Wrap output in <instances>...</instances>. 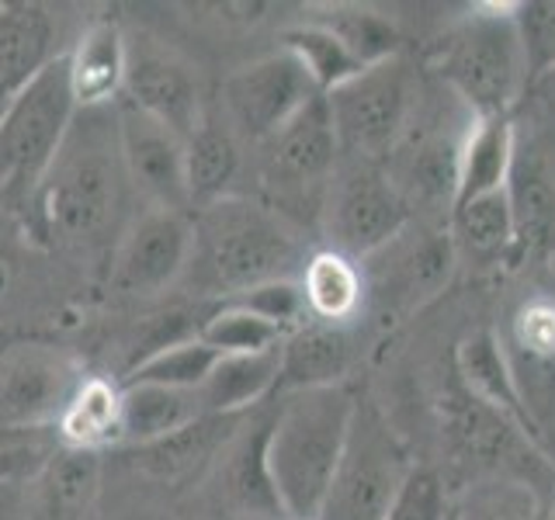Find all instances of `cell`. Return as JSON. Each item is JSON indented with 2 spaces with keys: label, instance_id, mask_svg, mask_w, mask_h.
Instances as JSON below:
<instances>
[{
  "label": "cell",
  "instance_id": "1",
  "mask_svg": "<svg viewBox=\"0 0 555 520\" xmlns=\"http://www.w3.org/2000/svg\"><path fill=\"white\" fill-rule=\"evenodd\" d=\"M126 181L112 108L80 112L31 208L46 233L77 247L101 243L126 208Z\"/></svg>",
  "mask_w": 555,
  "mask_h": 520
},
{
  "label": "cell",
  "instance_id": "2",
  "mask_svg": "<svg viewBox=\"0 0 555 520\" xmlns=\"http://www.w3.org/2000/svg\"><path fill=\"white\" fill-rule=\"evenodd\" d=\"M358 399L347 386L285 392L268 420V476L285 520H320L323 499L340 468Z\"/></svg>",
  "mask_w": 555,
  "mask_h": 520
},
{
  "label": "cell",
  "instance_id": "3",
  "mask_svg": "<svg viewBox=\"0 0 555 520\" xmlns=\"http://www.w3.org/2000/svg\"><path fill=\"white\" fill-rule=\"evenodd\" d=\"M191 225L195 243L184 274L202 299L225 302L264 282L299 277L306 268L299 243L268 205L230 195L198 208Z\"/></svg>",
  "mask_w": 555,
  "mask_h": 520
},
{
  "label": "cell",
  "instance_id": "4",
  "mask_svg": "<svg viewBox=\"0 0 555 520\" xmlns=\"http://www.w3.org/2000/svg\"><path fill=\"white\" fill-rule=\"evenodd\" d=\"M430 69L465 104L468 118H511L528 87L514 4H479L468 11L434 46Z\"/></svg>",
  "mask_w": 555,
  "mask_h": 520
},
{
  "label": "cell",
  "instance_id": "5",
  "mask_svg": "<svg viewBox=\"0 0 555 520\" xmlns=\"http://www.w3.org/2000/svg\"><path fill=\"white\" fill-rule=\"evenodd\" d=\"M77 115L80 108L69 91L66 56H56L0 112V198L11 205H35Z\"/></svg>",
  "mask_w": 555,
  "mask_h": 520
},
{
  "label": "cell",
  "instance_id": "6",
  "mask_svg": "<svg viewBox=\"0 0 555 520\" xmlns=\"http://www.w3.org/2000/svg\"><path fill=\"white\" fill-rule=\"evenodd\" d=\"M323 98L337 132L340 160L386 167L403 143L413 112V74L406 63L392 56L369 66Z\"/></svg>",
  "mask_w": 555,
  "mask_h": 520
},
{
  "label": "cell",
  "instance_id": "7",
  "mask_svg": "<svg viewBox=\"0 0 555 520\" xmlns=\"http://www.w3.org/2000/svg\"><path fill=\"white\" fill-rule=\"evenodd\" d=\"M264 156V187L271 191L268 205L278 216V208H306V216H323L326 191L337 178L340 167V146L334 121H330L326 98H317L302 115H295L288 126L260 143Z\"/></svg>",
  "mask_w": 555,
  "mask_h": 520
},
{
  "label": "cell",
  "instance_id": "8",
  "mask_svg": "<svg viewBox=\"0 0 555 520\" xmlns=\"http://www.w3.org/2000/svg\"><path fill=\"white\" fill-rule=\"evenodd\" d=\"M410 468L413 465L382 413L358 403L351 438L323 499L320 520H386Z\"/></svg>",
  "mask_w": 555,
  "mask_h": 520
},
{
  "label": "cell",
  "instance_id": "9",
  "mask_svg": "<svg viewBox=\"0 0 555 520\" xmlns=\"http://www.w3.org/2000/svg\"><path fill=\"white\" fill-rule=\"evenodd\" d=\"M413 208L403 191L386 173V167L347 164L337 167V178L326 191L323 219L330 243L344 257H375L406 233Z\"/></svg>",
  "mask_w": 555,
  "mask_h": 520
},
{
  "label": "cell",
  "instance_id": "10",
  "mask_svg": "<svg viewBox=\"0 0 555 520\" xmlns=\"http://www.w3.org/2000/svg\"><path fill=\"white\" fill-rule=\"evenodd\" d=\"M80 381V364L56 347L8 343L0 351V427L17 433L56 430Z\"/></svg>",
  "mask_w": 555,
  "mask_h": 520
},
{
  "label": "cell",
  "instance_id": "11",
  "mask_svg": "<svg viewBox=\"0 0 555 520\" xmlns=\"http://www.w3.org/2000/svg\"><path fill=\"white\" fill-rule=\"evenodd\" d=\"M317 98V83L309 80L302 63L292 52L278 49L264 60L240 66L222 83V118L230 129L250 143H268L295 115H302Z\"/></svg>",
  "mask_w": 555,
  "mask_h": 520
},
{
  "label": "cell",
  "instance_id": "12",
  "mask_svg": "<svg viewBox=\"0 0 555 520\" xmlns=\"http://www.w3.org/2000/svg\"><path fill=\"white\" fill-rule=\"evenodd\" d=\"M496 337L531 420L555 451V299L534 295L520 302Z\"/></svg>",
  "mask_w": 555,
  "mask_h": 520
},
{
  "label": "cell",
  "instance_id": "13",
  "mask_svg": "<svg viewBox=\"0 0 555 520\" xmlns=\"http://www.w3.org/2000/svg\"><path fill=\"white\" fill-rule=\"evenodd\" d=\"M195 243V225L188 212L153 208L139 216L121 236L112 260V285L126 295H153L184 277Z\"/></svg>",
  "mask_w": 555,
  "mask_h": 520
},
{
  "label": "cell",
  "instance_id": "14",
  "mask_svg": "<svg viewBox=\"0 0 555 520\" xmlns=\"http://www.w3.org/2000/svg\"><path fill=\"white\" fill-rule=\"evenodd\" d=\"M121 94H126V104L156 118L181 139L195 132L208 112L202 101V83L191 74V66L153 42H129L126 91Z\"/></svg>",
  "mask_w": 555,
  "mask_h": 520
},
{
  "label": "cell",
  "instance_id": "15",
  "mask_svg": "<svg viewBox=\"0 0 555 520\" xmlns=\"http://www.w3.org/2000/svg\"><path fill=\"white\" fill-rule=\"evenodd\" d=\"M455 375L462 381V392L473 399V403H479L486 413H493L496 420L507 427L514 438L525 441L538 458L555 465L552 444L545 441V433L538 430V424L531 420L525 399H520V392L514 386L496 329H476V334H468L459 343Z\"/></svg>",
  "mask_w": 555,
  "mask_h": 520
},
{
  "label": "cell",
  "instance_id": "16",
  "mask_svg": "<svg viewBox=\"0 0 555 520\" xmlns=\"http://www.w3.org/2000/svg\"><path fill=\"white\" fill-rule=\"evenodd\" d=\"M118 150L126 164L129 184L156 202V208L188 212L184 191V139L173 135L156 118L143 115L132 104L121 101L115 108Z\"/></svg>",
  "mask_w": 555,
  "mask_h": 520
},
{
  "label": "cell",
  "instance_id": "17",
  "mask_svg": "<svg viewBox=\"0 0 555 520\" xmlns=\"http://www.w3.org/2000/svg\"><path fill=\"white\" fill-rule=\"evenodd\" d=\"M507 202L514 216L517 257L555 253V170L538 146L517 143Z\"/></svg>",
  "mask_w": 555,
  "mask_h": 520
},
{
  "label": "cell",
  "instance_id": "18",
  "mask_svg": "<svg viewBox=\"0 0 555 520\" xmlns=\"http://www.w3.org/2000/svg\"><path fill=\"white\" fill-rule=\"evenodd\" d=\"M126 60L129 42L112 17H101L80 35L74 52H66L69 91H74L80 112L112 108L118 94L126 91Z\"/></svg>",
  "mask_w": 555,
  "mask_h": 520
},
{
  "label": "cell",
  "instance_id": "19",
  "mask_svg": "<svg viewBox=\"0 0 555 520\" xmlns=\"http://www.w3.org/2000/svg\"><path fill=\"white\" fill-rule=\"evenodd\" d=\"M354 361V343L347 326L309 320L295 326L282 340V375L278 389L282 392H306V389H334L344 386Z\"/></svg>",
  "mask_w": 555,
  "mask_h": 520
},
{
  "label": "cell",
  "instance_id": "20",
  "mask_svg": "<svg viewBox=\"0 0 555 520\" xmlns=\"http://www.w3.org/2000/svg\"><path fill=\"white\" fill-rule=\"evenodd\" d=\"M240 416H216L205 413L202 420L191 427L170 433L164 441H153L146 447H135V468L143 476L167 482V485H181L198 479L208 465L216 461V455L233 441V424Z\"/></svg>",
  "mask_w": 555,
  "mask_h": 520
},
{
  "label": "cell",
  "instance_id": "21",
  "mask_svg": "<svg viewBox=\"0 0 555 520\" xmlns=\"http://www.w3.org/2000/svg\"><path fill=\"white\" fill-rule=\"evenodd\" d=\"M240 173V143L230 121L216 112H205L202 126L184 139V191L188 208H205L230 198V187Z\"/></svg>",
  "mask_w": 555,
  "mask_h": 520
},
{
  "label": "cell",
  "instance_id": "22",
  "mask_svg": "<svg viewBox=\"0 0 555 520\" xmlns=\"http://www.w3.org/2000/svg\"><path fill=\"white\" fill-rule=\"evenodd\" d=\"M514 153H517V129L511 118H468L451 208L507 187Z\"/></svg>",
  "mask_w": 555,
  "mask_h": 520
},
{
  "label": "cell",
  "instance_id": "23",
  "mask_svg": "<svg viewBox=\"0 0 555 520\" xmlns=\"http://www.w3.org/2000/svg\"><path fill=\"white\" fill-rule=\"evenodd\" d=\"M56 60L52 25L39 8H0V112Z\"/></svg>",
  "mask_w": 555,
  "mask_h": 520
},
{
  "label": "cell",
  "instance_id": "24",
  "mask_svg": "<svg viewBox=\"0 0 555 520\" xmlns=\"http://www.w3.org/2000/svg\"><path fill=\"white\" fill-rule=\"evenodd\" d=\"M448 236L455 243V253L468 257L479 268H493L503 260H517L514 216L507 202V187L462 202L448 212Z\"/></svg>",
  "mask_w": 555,
  "mask_h": 520
},
{
  "label": "cell",
  "instance_id": "25",
  "mask_svg": "<svg viewBox=\"0 0 555 520\" xmlns=\"http://www.w3.org/2000/svg\"><path fill=\"white\" fill-rule=\"evenodd\" d=\"M205 416L198 392L164 386H121V444L146 447Z\"/></svg>",
  "mask_w": 555,
  "mask_h": 520
},
{
  "label": "cell",
  "instance_id": "26",
  "mask_svg": "<svg viewBox=\"0 0 555 520\" xmlns=\"http://www.w3.org/2000/svg\"><path fill=\"white\" fill-rule=\"evenodd\" d=\"M278 375H282V347L260 354H222L198 389L205 413L243 416L278 389Z\"/></svg>",
  "mask_w": 555,
  "mask_h": 520
},
{
  "label": "cell",
  "instance_id": "27",
  "mask_svg": "<svg viewBox=\"0 0 555 520\" xmlns=\"http://www.w3.org/2000/svg\"><path fill=\"white\" fill-rule=\"evenodd\" d=\"M101 485V451L66 447L49 451L39 468V514L46 520H80Z\"/></svg>",
  "mask_w": 555,
  "mask_h": 520
},
{
  "label": "cell",
  "instance_id": "28",
  "mask_svg": "<svg viewBox=\"0 0 555 520\" xmlns=\"http://www.w3.org/2000/svg\"><path fill=\"white\" fill-rule=\"evenodd\" d=\"M299 285L306 295L309 320L334 323V326L351 323L364 306V291H369V282H364L358 260L337 250L312 253L299 274Z\"/></svg>",
  "mask_w": 555,
  "mask_h": 520
},
{
  "label": "cell",
  "instance_id": "29",
  "mask_svg": "<svg viewBox=\"0 0 555 520\" xmlns=\"http://www.w3.org/2000/svg\"><path fill=\"white\" fill-rule=\"evenodd\" d=\"M56 433L66 447L101 451L121 444V386L108 378H83L60 416Z\"/></svg>",
  "mask_w": 555,
  "mask_h": 520
},
{
  "label": "cell",
  "instance_id": "30",
  "mask_svg": "<svg viewBox=\"0 0 555 520\" xmlns=\"http://www.w3.org/2000/svg\"><path fill=\"white\" fill-rule=\"evenodd\" d=\"M264 444H268V424H257L254 433L243 430L230 444V455H225V465H222L225 496L236 503V514L285 520L282 507H278L271 476H268Z\"/></svg>",
  "mask_w": 555,
  "mask_h": 520
},
{
  "label": "cell",
  "instance_id": "31",
  "mask_svg": "<svg viewBox=\"0 0 555 520\" xmlns=\"http://www.w3.org/2000/svg\"><path fill=\"white\" fill-rule=\"evenodd\" d=\"M455 243L444 233H427L416 239V247L399 253V264L389 271L392 282V302H403L406 309H421L427 299H434L444 285L451 271H455Z\"/></svg>",
  "mask_w": 555,
  "mask_h": 520
},
{
  "label": "cell",
  "instance_id": "32",
  "mask_svg": "<svg viewBox=\"0 0 555 520\" xmlns=\"http://www.w3.org/2000/svg\"><path fill=\"white\" fill-rule=\"evenodd\" d=\"M282 49L302 63V69L309 74V80L317 83L320 94L337 91L340 83L354 80L361 69H369L354 60V52L347 49L334 31L320 22H312V17L282 35Z\"/></svg>",
  "mask_w": 555,
  "mask_h": 520
},
{
  "label": "cell",
  "instance_id": "33",
  "mask_svg": "<svg viewBox=\"0 0 555 520\" xmlns=\"http://www.w3.org/2000/svg\"><path fill=\"white\" fill-rule=\"evenodd\" d=\"M219 358L222 354L212 351L202 337L184 340V343H170L146 358H139L118 386H164V389L198 392L205 386V378L212 375Z\"/></svg>",
  "mask_w": 555,
  "mask_h": 520
},
{
  "label": "cell",
  "instance_id": "34",
  "mask_svg": "<svg viewBox=\"0 0 555 520\" xmlns=\"http://www.w3.org/2000/svg\"><path fill=\"white\" fill-rule=\"evenodd\" d=\"M312 22L326 25L337 39L354 52L361 66H378L392 56H399V28L386 14L358 4H337L326 8V14H317Z\"/></svg>",
  "mask_w": 555,
  "mask_h": 520
},
{
  "label": "cell",
  "instance_id": "35",
  "mask_svg": "<svg viewBox=\"0 0 555 520\" xmlns=\"http://www.w3.org/2000/svg\"><path fill=\"white\" fill-rule=\"evenodd\" d=\"M202 340L219 354H260V351H274L285 340V329H278L274 323L254 316V312L219 302L216 312L208 316Z\"/></svg>",
  "mask_w": 555,
  "mask_h": 520
},
{
  "label": "cell",
  "instance_id": "36",
  "mask_svg": "<svg viewBox=\"0 0 555 520\" xmlns=\"http://www.w3.org/2000/svg\"><path fill=\"white\" fill-rule=\"evenodd\" d=\"M230 306H240L254 312V316L274 323L278 329H285L292 334L295 326L309 323V309H306V295H302V285L299 277H282V282H264L257 288H247L233 295V299H225Z\"/></svg>",
  "mask_w": 555,
  "mask_h": 520
},
{
  "label": "cell",
  "instance_id": "37",
  "mask_svg": "<svg viewBox=\"0 0 555 520\" xmlns=\"http://www.w3.org/2000/svg\"><path fill=\"white\" fill-rule=\"evenodd\" d=\"M514 25L528 63V83L555 69V0L514 4Z\"/></svg>",
  "mask_w": 555,
  "mask_h": 520
},
{
  "label": "cell",
  "instance_id": "38",
  "mask_svg": "<svg viewBox=\"0 0 555 520\" xmlns=\"http://www.w3.org/2000/svg\"><path fill=\"white\" fill-rule=\"evenodd\" d=\"M451 510L455 507H451L441 476L434 472V468L413 465L403 485H399L386 520H448Z\"/></svg>",
  "mask_w": 555,
  "mask_h": 520
},
{
  "label": "cell",
  "instance_id": "39",
  "mask_svg": "<svg viewBox=\"0 0 555 520\" xmlns=\"http://www.w3.org/2000/svg\"><path fill=\"white\" fill-rule=\"evenodd\" d=\"M459 520H531V499L514 485H490L462 503Z\"/></svg>",
  "mask_w": 555,
  "mask_h": 520
},
{
  "label": "cell",
  "instance_id": "40",
  "mask_svg": "<svg viewBox=\"0 0 555 520\" xmlns=\"http://www.w3.org/2000/svg\"><path fill=\"white\" fill-rule=\"evenodd\" d=\"M46 458H49V451L42 441L0 447V482H11V479H22V476H39Z\"/></svg>",
  "mask_w": 555,
  "mask_h": 520
},
{
  "label": "cell",
  "instance_id": "41",
  "mask_svg": "<svg viewBox=\"0 0 555 520\" xmlns=\"http://www.w3.org/2000/svg\"><path fill=\"white\" fill-rule=\"evenodd\" d=\"M46 433H17V430H4L0 427V447H14V444H28V441H42Z\"/></svg>",
  "mask_w": 555,
  "mask_h": 520
},
{
  "label": "cell",
  "instance_id": "42",
  "mask_svg": "<svg viewBox=\"0 0 555 520\" xmlns=\"http://www.w3.org/2000/svg\"><path fill=\"white\" fill-rule=\"evenodd\" d=\"M11 285H14V268L8 257H0V302L11 295Z\"/></svg>",
  "mask_w": 555,
  "mask_h": 520
},
{
  "label": "cell",
  "instance_id": "43",
  "mask_svg": "<svg viewBox=\"0 0 555 520\" xmlns=\"http://www.w3.org/2000/svg\"><path fill=\"white\" fill-rule=\"evenodd\" d=\"M230 520H274V517H257V514H233Z\"/></svg>",
  "mask_w": 555,
  "mask_h": 520
},
{
  "label": "cell",
  "instance_id": "44",
  "mask_svg": "<svg viewBox=\"0 0 555 520\" xmlns=\"http://www.w3.org/2000/svg\"><path fill=\"white\" fill-rule=\"evenodd\" d=\"M11 343V334H8V326L4 323H0V351H4V347Z\"/></svg>",
  "mask_w": 555,
  "mask_h": 520
},
{
  "label": "cell",
  "instance_id": "45",
  "mask_svg": "<svg viewBox=\"0 0 555 520\" xmlns=\"http://www.w3.org/2000/svg\"><path fill=\"white\" fill-rule=\"evenodd\" d=\"M448 520H459V507H455V510H451V517H448Z\"/></svg>",
  "mask_w": 555,
  "mask_h": 520
}]
</instances>
